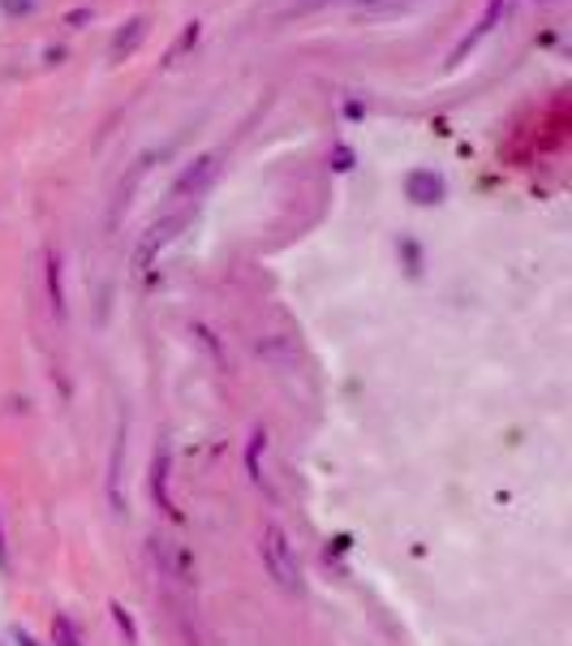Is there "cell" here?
Here are the masks:
<instances>
[{
	"label": "cell",
	"instance_id": "obj_9",
	"mask_svg": "<svg viewBox=\"0 0 572 646\" xmlns=\"http://www.w3.org/2000/svg\"><path fill=\"white\" fill-rule=\"evenodd\" d=\"M52 643L57 646H82V638H78V625H73L69 616H52Z\"/></svg>",
	"mask_w": 572,
	"mask_h": 646
},
{
	"label": "cell",
	"instance_id": "obj_7",
	"mask_svg": "<svg viewBox=\"0 0 572 646\" xmlns=\"http://www.w3.org/2000/svg\"><path fill=\"white\" fill-rule=\"evenodd\" d=\"M48 293H52V311L65 315V290H61V258L48 255Z\"/></svg>",
	"mask_w": 572,
	"mask_h": 646
},
{
	"label": "cell",
	"instance_id": "obj_17",
	"mask_svg": "<svg viewBox=\"0 0 572 646\" xmlns=\"http://www.w3.org/2000/svg\"><path fill=\"white\" fill-rule=\"evenodd\" d=\"M13 643H18V646H39V643H34V638H31V634H22V629L13 634Z\"/></svg>",
	"mask_w": 572,
	"mask_h": 646
},
{
	"label": "cell",
	"instance_id": "obj_5",
	"mask_svg": "<svg viewBox=\"0 0 572 646\" xmlns=\"http://www.w3.org/2000/svg\"><path fill=\"white\" fill-rule=\"evenodd\" d=\"M512 9V0H491V9H486V18H482V22H477L474 31L465 35V39H461V43H456V52H452V61L447 65H456V61H465V52H474L477 48V39H482V35H491L495 31V22H500V13H509Z\"/></svg>",
	"mask_w": 572,
	"mask_h": 646
},
{
	"label": "cell",
	"instance_id": "obj_4",
	"mask_svg": "<svg viewBox=\"0 0 572 646\" xmlns=\"http://www.w3.org/2000/svg\"><path fill=\"white\" fill-rule=\"evenodd\" d=\"M405 194L417 207H435V203H444L447 186L435 168H414V173H405Z\"/></svg>",
	"mask_w": 572,
	"mask_h": 646
},
{
	"label": "cell",
	"instance_id": "obj_19",
	"mask_svg": "<svg viewBox=\"0 0 572 646\" xmlns=\"http://www.w3.org/2000/svg\"><path fill=\"white\" fill-rule=\"evenodd\" d=\"M362 4H371V0H362Z\"/></svg>",
	"mask_w": 572,
	"mask_h": 646
},
{
	"label": "cell",
	"instance_id": "obj_6",
	"mask_svg": "<svg viewBox=\"0 0 572 646\" xmlns=\"http://www.w3.org/2000/svg\"><path fill=\"white\" fill-rule=\"evenodd\" d=\"M142 35H147V18H134V22H126V31H117V39H112V61L129 57V52L142 43Z\"/></svg>",
	"mask_w": 572,
	"mask_h": 646
},
{
	"label": "cell",
	"instance_id": "obj_18",
	"mask_svg": "<svg viewBox=\"0 0 572 646\" xmlns=\"http://www.w3.org/2000/svg\"><path fill=\"white\" fill-rule=\"evenodd\" d=\"M0 569H9V556H4V526H0Z\"/></svg>",
	"mask_w": 572,
	"mask_h": 646
},
{
	"label": "cell",
	"instance_id": "obj_2",
	"mask_svg": "<svg viewBox=\"0 0 572 646\" xmlns=\"http://www.w3.org/2000/svg\"><path fill=\"white\" fill-rule=\"evenodd\" d=\"M186 221H190L186 212H172V216H164V221H156V225L147 228V237H142L138 251H134V272H147V263H151V258H156L159 251H164V246L186 228Z\"/></svg>",
	"mask_w": 572,
	"mask_h": 646
},
{
	"label": "cell",
	"instance_id": "obj_1",
	"mask_svg": "<svg viewBox=\"0 0 572 646\" xmlns=\"http://www.w3.org/2000/svg\"><path fill=\"white\" fill-rule=\"evenodd\" d=\"M263 569L288 595L302 590V565H297V551H293V544H288V535L280 526H263Z\"/></svg>",
	"mask_w": 572,
	"mask_h": 646
},
{
	"label": "cell",
	"instance_id": "obj_8",
	"mask_svg": "<svg viewBox=\"0 0 572 646\" xmlns=\"http://www.w3.org/2000/svg\"><path fill=\"white\" fill-rule=\"evenodd\" d=\"M156 496H159V505H164L168 513L177 517V509H172V500H168V449L156 452Z\"/></svg>",
	"mask_w": 572,
	"mask_h": 646
},
{
	"label": "cell",
	"instance_id": "obj_12",
	"mask_svg": "<svg viewBox=\"0 0 572 646\" xmlns=\"http://www.w3.org/2000/svg\"><path fill=\"white\" fill-rule=\"evenodd\" d=\"M0 9L9 18H22V13H34V0H0Z\"/></svg>",
	"mask_w": 572,
	"mask_h": 646
},
{
	"label": "cell",
	"instance_id": "obj_16",
	"mask_svg": "<svg viewBox=\"0 0 572 646\" xmlns=\"http://www.w3.org/2000/svg\"><path fill=\"white\" fill-rule=\"evenodd\" d=\"M405 258H410V272L417 276V246L414 242H405Z\"/></svg>",
	"mask_w": 572,
	"mask_h": 646
},
{
	"label": "cell",
	"instance_id": "obj_13",
	"mask_svg": "<svg viewBox=\"0 0 572 646\" xmlns=\"http://www.w3.org/2000/svg\"><path fill=\"white\" fill-rule=\"evenodd\" d=\"M332 168H336V173H349V168H353V151L345 147V143L332 151Z\"/></svg>",
	"mask_w": 572,
	"mask_h": 646
},
{
	"label": "cell",
	"instance_id": "obj_10",
	"mask_svg": "<svg viewBox=\"0 0 572 646\" xmlns=\"http://www.w3.org/2000/svg\"><path fill=\"white\" fill-rule=\"evenodd\" d=\"M198 31H203V27H198V22H190V27H186V31H181V39H177V43H172V52H168V65L177 61V57H186V52H190L194 43H198Z\"/></svg>",
	"mask_w": 572,
	"mask_h": 646
},
{
	"label": "cell",
	"instance_id": "obj_14",
	"mask_svg": "<svg viewBox=\"0 0 572 646\" xmlns=\"http://www.w3.org/2000/svg\"><path fill=\"white\" fill-rule=\"evenodd\" d=\"M258 449H263V431H258L255 440H250V457H246V466H250V479H255V483H263V479H258Z\"/></svg>",
	"mask_w": 572,
	"mask_h": 646
},
{
	"label": "cell",
	"instance_id": "obj_3",
	"mask_svg": "<svg viewBox=\"0 0 572 646\" xmlns=\"http://www.w3.org/2000/svg\"><path fill=\"white\" fill-rule=\"evenodd\" d=\"M216 173H220V160L216 156H198V160L177 177V186H172V198L177 203H186V198H198V194L207 190L211 182H216Z\"/></svg>",
	"mask_w": 572,
	"mask_h": 646
},
{
	"label": "cell",
	"instance_id": "obj_15",
	"mask_svg": "<svg viewBox=\"0 0 572 646\" xmlns=\"http://www.w3.org/2000/svg\"><path fill=\"white\" fill-rule=\"evenodd\" d=\"M87 18H91V9H73L65 22H69V27H78V22H87Z\"/></svg>",
	"mask_w": 572,
	"mask_h": 646
},
{
	"label": "cell",
	"instance_id": "obj_11",
	"mask_svg": "<svg viewBox=\"0 0 572 646\" xmlns=\"http://www.w3.org/2000/svg\"><path fill=\"white\" fill-rule=\"evenodd\" d=\"M112 616H117V625L126 629V638H129V643H138V629H134V616H129L126 608H121V604H112Z\"/></svg>",
	"mask_w": 572,
	"mask_h": 646
}]
</instances>
